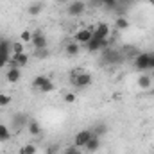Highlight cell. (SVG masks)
<instances>
[{
	"label": "cell",
	"instance_id": "8",
	"mask_svg": "<svg viewBox=\"0 0 154 154\" xmlns=\"http://www.w3.org/2000/svg\"><path fill=\"white\" fill-rule=\"evenodd\" d=\"M93 136V133H91V129H82V131H79L75 134V138H74V145H77L79 149H82V147H86V143L90 142V138Z\"/></svg>",
	"mask_w": 154,
	"mask_h": 154
},
{
	"label": "cell",
	"instance_id": "6",
	"mask_svg": "<svg viewBox=\"0 0 154 154\" xmlns=\"http://www.w3.org/2000/svg\"><path fill=\"white\" fill-rule=\"evenodd\" d=\"M31 45L34 47V50H43V48L48 47V39H47V36L41 31H32V41H31Z\"/></svg>",
	"mask_w": 154,
	"mask_h": 154
},
{
	"label": "cell",
	"instance_id": "9",
	"mask_svg": "<svg viewBox=\"0 0 154 154\" xmlns=\"http://www.w3.org/2000/svg\"><path fill=\"white\" fill-rule=\"evenodd\" d=\"M91 38H93V34H91V31H90L88 27H81V29H77L75 34H74V41L79 43V45H86Z\"/></svg>",
	"mask_w": 154,
	"mask_h": 154
},
{
	"label": "cell",
	"instance_id": "15",
	"mask_svg": "<svg viewBox=\"0 0 154 154\" xmlns=\"http://www.w3.org/2000/svg\"><path fill=\"white\" fill-rule=\"evenodd\" d=\"M65 52H66V56L75 57V56H79V52H81V45L75 43V41L72 39L70 43H66V45H65Z\"/></svg>",
	"mask_w": 154,
	"mask_h": 154
},
{
	"label": "cell",
	"instance_id": "5",
	"mask_svg": "<svg viewBox=\"0 0 154 154\" xmlns=\"http://www.w3.org/2000/svg\"><path fill=\"white\" fill-rule=\"evenodd\" d=\"M11 59V43L7 39H0V68L7 66Z\"/></svg>",
	"mask_w": 154,
	"mask_h": 154
},
{
	"label": "cell",
	"instance_id": "3",
	"mask_svg": "<svg viewBox=\"0 0 154 154\" xmlns=\"http://www.w3.org/2000/svg\"><path fill=\"white\" fill-rule=\"evenodd\" d=\"M88 4L84 0H72L68 5H66V14L72 16V18H77V16H82L84 11H86Z\"/></svg>",
	"mask_w": 154,
	"mask_h": 154
},
{
	"label": "cell",
	"instance_id": "30",
	"mask_svg": "<svg viewBox=\"0 0 154 154\" xmlns=\"http://www.w3.org/2000/svg\"><path fill=\"white\" fill-rule=\"evenodd\" d=\"M86 4L91 5V7H99V5H102V0H88Z\"/></svg>",
	"mask_w": 154,
	"mask_h": 154
},
{
	"label": "cell",
	"instance_id": "23",
	"mask_svg": "<svg viewBox=\"0 0 154 154\" xmlns=\"http://www.w3.org/2000/svg\"><path fill=\"white\" fill-rule=\"evenodd\" d=\"M63 100H65V104H74L77 100V93L75 91H66L63 95Z\"/></svg>",
	"mask_w": 154,
	"mask_h": 154
},
{
	"label": "cell",
	"instance_id": "12",
	"mask_svg": "<svg viewBox=\"0 0 154 154\" xmlns=\"http://www.w3.org/2000/svg\"><path fill=\"white\" fill-rule=\"evenodd\" d=\"M122 57H120V52L118 50H115V48H104V61L108 63V65H115V63H118Z\"/></svg>",
	"mask_w": 154,
	"mask_h": 154
},
{
	"label": "cell",
	"instance_id": "22",
	"mask_svg": "<svg viewBox=\"0 0 154 154\" xmlns=\"http://www.w3.org/2000/svg\"><path fill=\"white\" fill-rule=\"evenodd\" d=\"M106 131H108V127H106V124H97L93 129H91V133L95 134V136H102V134H106Z\"/></svg>",
	"mask_w": 154,
	"mask_h": 154
},
{
	"label": "cell",
	"instance_id": "4",
	"mask_svg": "<svg viewBox=\"0 0 154 154\" xmlns=\"http://www.w3.org/2000/svg\"><path fill=\"white\" fill-rule=\"evenodd\" d=\"M93 34L95 39H109V34H111V29L108 23H97V25H91L88 27Z\"/></svg>",
	"mask_w": 154,
	"mask_h": 154
},
{
	"label": "cell",
	"instance_id": "29",
	"mask_svg": "<svg viewBox=\"0 0 154 154\" xmlns=\"http://www.w3.org/2000/svg\"><path fill=\"white\" fill-rule=\"evenodd\" d=\"M151 70H154V52H149V70L147 72Z\"/></svg>",
	"mask_w": 154,
	"mask_h": 154
},
{
	"label": "cell",
	"instance_id": "11",
	"mask_svg": "<svg viewBox=\"0 0 154 154\" xmlns=\"http://www.w3.org/2000/svg\"><path fill=\"white\" fill-rule=\"evenodd\" d=\"M109 47V39H95L91 38L88 43H86V48L90 52H99V50H104Z\"/></svg>",
	"mask_w": 154,
	"mask_h": 154
},
{
	"label": "cell",
	"instance_id": "16",
	"mask_svg": "<svg viewBox=\"0 0 154 154\" xmlns=\"http://www.w3.org/2000/svg\"><path fill=\"white\" fill-rule=\"evenodd\" d=\"M84 149H88L90 152H97V151L100 149V138L93 134V136L90 138V142L86 143V147H84Z\"/></svg>",
	"mask_w": 154,
	"mask_h": 154
},
{
	"label": "cell",
	"instance_id": "26",
	"mask_svg": "<svg viewBox=\"0 0 154 154\" xmlns=\"http://www.w3.org/2000/svg\"><path fill=\"white\" fill-rule=\"evenodd\" d=\"M11 104V95H7V93H0V106H9Z\"/></svg>",
	"mask_w": 154,
	"mask_h": 154
},
{
	"label": "cell",
	"instance_id": "20",
	"mask_svg": "<svg viewBox=\"0 0 154 154\" xmlns=\"http://www.w3.org/2000/svg\"><path fill=\"white\" fill-rule=\"evenodd\" d=\"M115 25H116V29H118V31H125V29L129 27V20H127L125 16H118V18H116V22H115Z\"/></svg>",
	"mask_w": 154,
	"mask_h": 154
},
{
	"label": "cell",
	"instance_id": "13",
	"mask_svg": "<svg viewBox=\"0 0 154 154\" xmlns=\"http://www.w3.org/2000/svg\"><path fill=\"white\" fill-rule=\"evenodd\" d=\"M20 79H22V68H16V66H9V68H7V72H5V81H7V82L14 84V82H18Z\"/></svg>",
	"mask_w": 154,
	"mask_h": 154
},
{
	"label": "cell",
	"instance_id": "10",
	"mask_svg": "<svg viewBox=\"0 0 154 154\" xmlns=\"http://www.w3.org/2000/svg\"><path fill=\"white\" fill-rule=\"evenodd\" d=\"M29 65V56L23 52V54H13L11 59H9V65L7 66H16V68H23Z\"/></svg>",
	"mask_w": 154,
	"mask_h": 154
},
{
	"label": "cell",
	"instance_id": "2",
	"mask_svg": "<svg viewBox=\"0 0 154 154\" xmlns=\"http://www.w3.org/2000/svg\"><path fill=\"white\" fill-rule=\"evenodd\" d=\"M32 88L38 90L39 93H48V91H54V82L47 75H36L32 81Z\"/></svg>",
	"mask_w": 154,
	"mask_h": 154
},
{
	"label": "cell",
	"instance_id": "25",
	"mask_svg": "<svg viewBox=\"0 0 154 154\" xmlns=\"http://www.w3.org/2000/svg\"><path fill=\"white\" fill-rule=\"evenodd\" d=\"M20 41L22 43H31L32 41V31H22L20 32Z\"/></svg>",
	"mask_w": 154,
	"mask_h": 154
},
{
	"label": "cell",
	"instance_id": "27",
	"mask_svg": "<svg viewBox=\"0 0 154 154\" xmlns=\"http://www.w3.org/2000/svg\"><path fill=\"white\" fill-rule=\"evenodd\" d=\"M63 154H81V151H79L77 145H70V147H66V149L63 151Z\"/></svg>",
	"mask_w": 154,
	"mask_h": 154
},
{
	"label": "cell",
	"instance_id": "21",
	"mask_svg": "<svg viewBox=\"0 0 154 154\" xmlns=\"http://www.w3.org/2000/svg\"><path fill=\"white\" fill-rule=\"evenodd\" d=\"M11 52H13V54H23V52H25L23 43H22V41H13V43H11Z\"/></svg>",
	"mask_w": 154,
	"mask_h": 154
},
{
	"label": "cell",
	"instance_id": "7",
	"mask_svg": "<svg viewBox=\"0 0 154 154\" xmlns=\"http://www.w3.org/2000/svg\"><path fill=\"white\" fill-rule=\"evenodd\" d=\"M133 65H134L136 70H140V72H147V70H149V52H140V54H136Z\"/></svg>",
	"mask_w": 154,
	"mask_h": 154
},
{
	"label": "cell",
	"instance_id": "28",
	"mask_svg": "<svg viewBox=\"0 0 154 154\" xmlns=\"http://www.w3.org/2000/svg\"><path fill=\"white\" fill-rule=\"evenodd\" d=\"M36 57H47L48 56V48H43V50H34Z\"/></svg>",
	"mask_w": 154,
	"mask_h": 154
},
{
	"label": "cell",
	"instance_id": "32",
	"mask_svg": "<svg viewBox=\"0 0 154 154\" xmlns=\"http://www.w3.org/2000/svg\"><path fill=\"white\" fill-rule=\"evenodd\" d=\"M147 2H149V4H151V5L154 7V0H147Z\"/></svg>",
	"mask_w": 154,
	"mask_h": 154
},
{
	"label": "cell",
	"instance_id": "14",
	"mask_svg": "<svg viewBox=\"0 0 154 154\" xmlns=\"http://www.w3.org/2000/svg\"><path fill=\"white\" fill-rule=\"evenodd\" d=\"M136 86H138L140 90H149V88L152 86V77L149 75V74L138 75V79H136Z\"/></svg>",
	"mask_w": 154,
	"mask_h": 154
},
{
	"label": "cell",
	"instance_id": "24",
	"mask_svg": "<svg viewBox=\"0 0 154 154\" xmlns=\"http://www.w3.org/2000/svg\"><path fill=\"white\" fill-rule=\"evenodd\" d=\"M102 5L106 11H115L118 7V0H102Z\"/></svg>",
	"mask_w": 154,
	"mask_h": 154
},
{
	"label": "cell",
	"instance_id": "17",
	"mask_svg": "<svg viewBox=\"0 0 154 154\" xmlns=\"http://www.w3.org/2000/svg\"><path fill=\"white\" fill-rule=\"evenodd\" d=\"M27 127H29V133H31L32 136H39V134H41V125H39L38 120H29Z\"/></svg>",
	"mask_w": 154,
	"mask_h": 154
},
{
	"label": "cell",
	"instance_id": "19",
	"mask_svg": "<svg viewBox=\"0 0 154 154\" xmlns=\"http://www.w3.org/2000/svg\"><path fill=\"white\" fill-rule=\"evenodd\" d=\"M27 11H29V14H32V16H38L39 13L43 11V4H41V2H32V4L27 7Z\"/></svg>",
	"mask_w": 154,
	"mask_h": 154
},
{
	"label": "cell",
	"instance_id": "31",
	"mask_svg": "<svg viewBox=\"0 0 154 154\" xmlns=\"http://www.w3.org/2000/svg\"><path fill=\"white\" fill-rule=\"evenodd\" d=\"M72 0H57V4H63V5H68Z\"/></svg>",
	"mask_w": 154,
	"mask_h": 154
},
{
	"label": "cell",
	"instance_id": "18",
	"mask_svg": "<svg viewBox=\"0 0 154 154\" xmlns=\"http://www.w3.org/2000/svg\"><path fill=\"white\" fill-rule=\"evenodd\" d=\"M11 131H9V127L5 125V124H0V142H9L11 140Z\"/></svg>",
	"mask_w": 154,
	"mask_h": 154
},
{
	"label": "cell",
	"instance_id": "1",
	"mask_svg": "<svg viewBox=\"0 0 154 154\" xmlns=\"http://www.w3.org/2000/svg\"><path fill=\"white\" fill-rule=\"evenodd\" d=\"M91 81H93L91 79V74H88L84 70H75L70 75V82H72L74 88H88L91 84Z\"/></svg>",
	"mask_w": 154,
	"mask_h": 154
}]
</instances>
